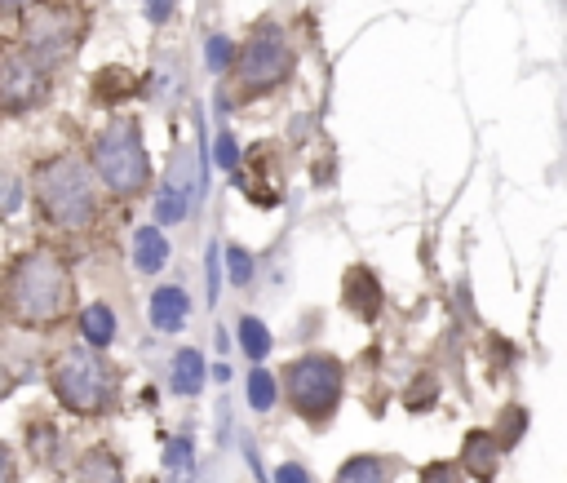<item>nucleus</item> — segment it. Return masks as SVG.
<instances>
[{"label": "nucleus", "mask_w": 567, "mask_h": 483, "mask_svg": "<svg viewBox=\"0 0 567 483\" xmlns=\"http://www.w3.org/2000/svg\"><path fill=\"white\" fill-rule=\"evenodd\" d=\"M421 483H461V466H452V461H430V466L421 470Z\"/></svg>", "instance_id": "obj_26"}, {"label": "nucleus", "mask_w": 567, "mask_h": 483, "mask_svg": "<svg viewBox=\"0 0 567 483\" xmlns=\"http://www.w3.org/2000/svg\"><path fill=\"white\" fill-rule=\"evenodd\" d=\"M173 14V0H147V18L151 23H169Z\"/></svg>", "instance_id": "obj_31"}, {"label": "nucleus", "mask_w": 567, "mask_h": 483, "mask_svg": "<svg viewBox=\"0 0 567 483\" xmlns=\"http://www.w3.org/2000/svg\"><path fill=\"white\" fill-rule=\"evenodd\" d=\"M164 466H169V475H187L191 470V439L187 435H178L169 444V457H164Z\"/></svg>", "instance_id": "obj_25"}, {"label": "nucleus", "mask_w": 567, "mask_h": 483, "mask_svg": "<svg viewBox=\"0 0 567 483\" xmlns=\"http://www.w3.org/2000/svg\"><path fill=\"white\" fill-rule=\"evenodd\" d=\"M235 89H240V98H257V94H271V89H280L288 76H293V45H288V36L280 32L275 23L257 27V32L244 40L240 58H235Z\"/></svg>", "instance_id": "obj_6"}, {"label": "nucleus", "mask_w": 567, "mask_h": 483, "mask_svg": "<svg viewBox=\"0 0 567 483\" xmlns=\"http://www.w3.org/2000/svg\"><path fill=\"white\" fill-rule=\"evenodd\" d=\"M226 271H231V284H240V289L253 280V258L240 249V244H231V249H226Z\"/></svg>", "instance_id": "obj_23"}, {"label": "nucleus", "mask_w": 567, "mask_h": 483, "mask_svg": "<svg viewBox=\"0 0 567 483\" xmlns=\"http://www.w3.org/2000/svg\"><path fill=\"white\" fill-rule=\"evenodd\" d=\"M187 315H191L187 289H178V284H164V289L151 293V328H156V333H178V328L187 324Z\"/></svg>", "instance_id": "obj_12"}, {"label": "nucleus", "mask_w": 567, "mask_h": 483, "mask_svg": "<svg viewBox=\"0 0 567 483\" xmlns=\"http://www.w3.org/2000/svg\"><path fill=\"white\" fill-rule=\"evenodd\" d=\"M412 386H417V390H408V395H404V404L412 408V413H421V408L435 404V395H439V382H435V377H417Z\"/></svg>", "instance_id": "obj_24"}, {"label": "nucleus", "mask_w": 567, "mask_h": 483, "mask_svg": "<svg viewBox=\"0 0 567 483\" xmlns=\"http://www.w3.org/2000/svg\"><path fill=\"white\" fill-rule=\"evenodd\" d=\"M80 333H85L89 346H111V337H116V315H111V306H85L80 311Z\"/></svg>", "instance_id": "obj_17"}, {"label": "nucleus", "mask_w": 567, "mask_h": 483, "mask_svg": "<svg viewBox=\"0 0 567 483\" xmlns=\"http://www.w3.org/2000/svg\"><path fill=\"white\" fill-rule=\"evenodd\" d=\"M249 404L257 408V413H266V408L275 404V377L262 373V368H257V373L249 377Z\"/></svg>", "instance_id": "obj_22"}, {"label": "nucleus", "mask_w": 567, "mask_h": 483, "mask_svg": "<svg viewBox=\"0 0 567 483\" xmlns=\"http://www.w3.org/2000/svg\"><path fill=\"white\" fill-rule=\"evenodd\" d=\"M235 164H240V147H235L231 133H218V169L235 173Z\"/></svg>", "instance_id": "obj_27"}, {"label": "nucleus", "mask_w": 567, "mask_h": 483, "mask_svg": "<svg viewBox=\"0 0 567 483\" xmlns=\"http://www.w3.org/2000/svg\"><path fill=\"white\" fill-rule=\"evenodd\" d=\"M169 382H173V390H178V395H200V386H204V355L195 351V346H187V351L173 355Z\"/></svg>", "instance_id": "obj_15"}, {"label": "nucleus", "mask_w": 567, "mask_h": 483, "mask_svg": "<svg viewBox=\"0 0 567 483\" xmlns=\"http://www.w3.org/2000/svg\"><path fill=\"white\" fill-rule=\"evenodd\" d=\"M49 386H54L58 404L76 417H102L116 399V368L107 364L89 346H67L49 368Z\"/></svg>", "instance_id": "obj_4"}, {"label": "nucleus", "mask_w": 567, "mask_h": 483, "mask_svg": "<svg viewBox=\"0 0 567 483\" xmlns=\"http://www.w3.org/2000/svg\"><path fill=\"white\" fill-rule=\"evenodd\" d=\"M395 470L386 466V457H373V452H364V457H350L342 470H337L333 483H390Z\"/></svg>", "instance_id": "obj_16"}, {"label": "nucleus", "mask_w": 567, "mask_h": 483, "mask_svg": "<svg viewBox=\"0 0 567 483\" xmlns=\"http://www.w3.org/2000/svg\"><path fill=\"white\" fill-rule=\"evenodd\" d=\"M235 337H240V346H244V355H249V359L271 355V333H266V324L257 320V315H244L240 328H235Z\"/></svg>", "instance_id": "obj_18"}, {"label": "nucleus", "mask_w": 567, "mask_h": 483, "mask_svg": "<svg viewBox=\"0 0 567 483\" xmlns=\"http://www.w3.org/2000/svg\"><path fill=\"white\" fill-rule=\"evenodd\" d=\"M32 195L45 222L58 231H80L98 218V173H89V164L71 151L36 164Z\"/></svg>", "instance_id": "obj_2"}, {"label": "nucleus", "mask_w": 567, "mask_h": 483, "mask_svg": "<svg viewBox=\"0 0 567 483\" xmlns=\"http://www.w3.org/2000/svg\"><path fill=\"white\" fill-rule=\"evenodd\" d=\"M523 430H528V413H523V408H505V413H501V426H497L501 448H514V444H519Z\"/></svg>", "instance_id": "obj_21"}, {"label": "nucleus", "mask_w": 567, "mask_h": 483, "mask_svg": "<svg viewBox=\"0 0 567 483\" xmlns=\"http://www.w3.org/2000/svg\"><path fill=\"white\" fill-rule=\"evenodd\" d=\"M204 151H173V169H169V182H164L160 200H156V218L160 222H187L195 200H200V182H204Z\"/></svg>", "instance_id": "obj_8"}, {"label": "nucleus", "mask_w": 567, "mask_h": 483, "mask_svg": "<svg viewBox=\"0 0 567 483\" xmlns=\"http://www.w3.org/2000/svg\"><path fill=\"white\" fill-rule=\"evenodd\" d=\"M49 76H54V63L40 58L32 45L0 49V116L40 107L49 98Z\"/></svg>", "instance_id": "obj_7"}, {"label": "nucleus", "mask_w": 567, "mask_h": 483, "mask_svg": "<svg viewBox=\"0 0 567 483\" xmlns=\"http://www.w3.org/2000/svg\"><path fill=\"white\" fill-rule=\"evenodd\" d=\"M342 386H346V368L333 355H302L284 368V395L293 404V413L311 426H324L328 417L342 404Z\"/></svg>", "instance_id": "obj_5"}, {"label": "nucleus", "mask_w": 567, "mask_h": 483, "mask_svg": "<svg viewBox=\"0 0 567 483\" xmlns=\"http://www.w3.org/2000/svg\"><path fill=\"white\" fill-rule=\"evenodd\" d=\"M32 452H36L40 461H54V430L32 426Z\"/></svg>", "instance_id": "obj_28"}, {"label": "nucleus", "mask_w": 567, "mask_h": 483, "mask_svg": "<svg viewBox=\"0 0 567 483\" xmlns=\"http://www.w3.org/2000/svg\"><path fill=\"white\" fill-rule=\"evenodd\" d=\"M76 483H125L120 457L111 448H89L85 457L76 461Z\"/></svg>", "instance_id": "obj_13"}, {"label": "nucleus", "mask_w": 567, "mask_h": 483, "mask_svg": "<svg viewBox=\"0 0 567 483\" xmlns=\"http://www.w3.org/2000/svg\"><path fill=\"white\" fill-rule=\"evenodd\" d=\"M0 483H18V466H14V452L0 444Z\"/></svg>", "instance_id": "obj_30"}, {"label": "nucleus", "mask_w": 567, "mask_h": 483, "mask_svg": "<svg viewBox=\"0 0 567 483\" xmlns=\"http://www.w3.org/2000/svg\"><path fill=\"white\" fill-rule=\"evenodd\" d=\"M501 466V439L488 435V430H470L466 444H461V470L479 483H492Z\"/></svg>", "instance_id": "obj_10"}, {"label": "nucleus", "mask_w": 567, "mask_h": 483, "mask_svg": "<svg viewBox=\"0 0 567 483\" xmlns=\"http://www.w3.org/2000/svg\"><path fill=\"white\" fill-rule=\"evenodd\" d=\"M71 306V271L54 249H32L9 266L5 315L23 328H49Z\"/></svg>", "instance_id": "obj_1"}, {"label": "nucleus", "mask_w": 567, "mask_h": 483, "mask_svg": "<svg viewBox=\"0 0 567 483\" xmlns=\"http://www.w3.org/2000/svg\"><path fill=\"white\" fill-rule=\"evenodd\" d=\"M164 262H169V240H164V231L160 226H142V231L133 235V266H138L142 275H156Z\"/></svg>", "instance_id": "obj_14"}, {"label": "nucleus", "mask_w": 567, "mask_h": 483, "mask_svg": "<svg viewBox=\"0 0 567 483\" xmlns=\"http://www.w3.org/2000/svg\"><path fill=\"white\" fill-rule=\"evenodd\" d=\"M133 89H138V80H133L129 71H120V67H107L94 80V94L102 98V107H107V102H116V98H129Z\"/></svg>", "instance_id": "obj_19"}, {"label": "nucleus", "mask_w": 567, "mask_h": 483, "mask_svg": "<svg viewBox=\"0 0 567 483\" xmlns=\"http://www.w3.org/2000/svg\"><path fill=\"white\" fill-rule=\"evenodd\" d=\"M9 390H14V373L0 364V399H9Z\"/></svg>", "instance_id": "obj_32"}, {"label": "nucleus", "mask_w": 567, "mask_h": 483, "mask_svg": "<svg viewBox=\"0 0 567 483\" xmlns=\"http://www.w3.org/2000/svg\"><path fill=\"white\" fill-rule=\"evenodd\" d=\"M204 58H209V71H231L235 58H240V49H235L226 36H209V45H204Z\"/></svg>", "instance_id": "obj_20"}, {"label": "nucleus", "mask_w": 567, "mask_h": 483, "mask_svg": "<svg viewBox=\"0 0 567 483\" xmlns=\"http://www.w3.org/2000/svg\"><path fill=\"white\" fill-rule=\"evenodd\" d=\"M23 45H32L40 58H49V63H58V58L76 45V18H71L67 9H36V14L27 18Z\"/></svg>", "instance_id": "obj_9"}, {"label": "nucleus", "mask_w": 567, "mask_h": 483, "mask_svg": "<svg viewBox=\"0 0 567 483\" xmlns=\"http://www.w3.org/2000/svg\"><path fill=\"white\" fill-rule=\"evenodd\" d=\"M275 483H311V475H306V466H297V461H284V466L275 470Z\"/></svg>", "instance_id": "obj_29"}, {"label": "nucleus", "mask_w": 567, "mask_h": 483, "mask_svg": "<svg viewBox=\"0 0 567 483\" xmlns=\"http://www.w3.org/2000/svg\"><path fill=\"white\" fill-rule=\"evenodd\" d=\"M23 5H32V0H0V14H18Z\"/></svg>", "instance_id": "obj_33"}, {"label": "nucleus", "mask_w": 567, "mask_h": 483, "mask_svg": "<svg viewBox=\"0 0 567 483\" xmlns=\"http://www.w3.org/2000/svg\"><path fill=\"white\" fill-rule=\"evenodd\" d=\"M94 173L98 182L120 200H133V195L147 191L151 182V160H147V142H142L138 120H111L94 133Z\"/></svg>", "instance_id": "obj_3"}, {"label": "nucleus", "mask_w": 567, "mask_h": 483, "mask_svg": "<svg viewBox=\"0 0 567 483\" xmlns=\"http://www.w3.org/2000/svg\"><path fill=\"white\" fill-rule=\"evenodd\" d=\"M342 302L359 315V320H377V311H381V284H377V275L368 271V266H350V271H346Z\"/></svg>", "instance_id": "obj_11"}]
</instances>
